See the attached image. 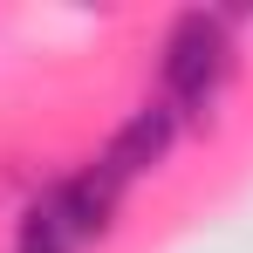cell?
<instances>
[{"label":"cell","mask_w":253,"mask_h":253,"mask_svg":"<svg viewBox=\"0 0 253 253\" xmlns=\"http://www.w3.org/2000/svg\"><path fill=\"white\" fill-rule=\"evenodd\" d=\"M48 206H55V219L76 233V247H89V240H103L110 233V219H117V185L103 178V171H83V178H62L55 192H42Z\"/></svg>","instance_id":"obj_3"},{"label":"cell","mask_w":253,"mask_h":253,"mask_svg":"<svg viewBox=\"0 0 253 253\" xmlns=\"http://www.w3.org/2000/svg\"><path fill=\"white\" fill-rule=\"evenodd\" d=\"M158 76H165V103L171 117H206L219 83L233 76V35H226V21L206 14V7H192V14H178L165 35V62H158Z\"/></svg>","instance_id":"obj_1"},{"label":"cell","mask_w":253,"mask_h":253,"mask_svg":"<svg viewBox=\"0 0 253 253\" xmlns=\"http://www.w3.org/2000/svg\"><path fill=\"white\" fill-rule=\"evenodd\" d=\"M14 253H83V247H76V233H69V226L55 219V206H48V199H35V206L21 212Z\"/></svg>","instance_id":"obj_4"},{"label":"cell","mask_w":253,"mask_h":253,"mask_svg":"<svg viewBox=\"0 0 253 253\" xmlns=\"http://www.w3.org/2000/svg\"><path fill=\"white\" fill-rule=\"evenodd\" d=\"M171 137H178V117H171L165 103H144L137 117H130L110 144H103V158H96V171L124 192L130 178H144V171H158L165 165V151H171Z\"/></svg>","instance_id":"obj_2"}]
</instances>
